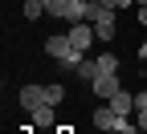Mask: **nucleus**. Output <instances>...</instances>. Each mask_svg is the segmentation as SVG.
Wrapping results in <instances>:
<instances>
[{"label": "nucleus", "instance_id": "3", "mask_svg": "<svg viewBox=\"0 0 147 134\" xmlns=\"http://www.w3.org/2000/svg\"><path fill=\"white\" fill-rule=\"evenodd\" d=\"M90 89H94V98H115V93L123 89V81H119V73H98L94 81H90Z\"/></svg>", "mask_w": 147, "mask_h": 134}, {"label": "nucleus", "instance_id": "16", "mask_svg": "<svg viewBox=\"0 0 147 134\" xmlns=\"http://www.w3.org/2000/svg\"><path fill=\"white\" fill-rule=\"evenodd\" d=\"M139 130L147 134V110H139Z\"/></svg>", "mask_w": 147, "mask_h": 134}, {"label": "nucleus", "instance_id": "13", "mask_svg": "<svg viewBox=\"0 0 147 134\" xmlns=\"http://www.w3.org/2000/svg\"><path fill=\"white\" fill-rule=\"evenodd\" d=\"M135 110H147V89H143V93H135Z\"/></svg>", "mask_w": 147, "mask_h": 134}, {"label": "nucleus", "instance_id": "2", "mask_svg": "<svg viewBox=\"0 0 147 134\" xmlns=\"http://www.w3.org/2000/svg\"><path fill=\"white\" fill-rule=\"evenodd\" d=\"M86 21L94 25V37H98V41H110V37H115V8L98 4V0H86Z\"/></svg>", "mask_w": 147, "mask_h": 134}, {"label": "nucleus", "instance_id": "6", "mask_svg": "<svg viewBox=\"0 0 147 134\" xmlns=\"http://www.w3.org/2000/svg\"><path fill=\"white\" fill-rule=\"evenodd\" d=\"M106 106L115 110V114H123V118H131V110H135V93H127V89H119V93H115V98H110Z\"/></svg>", "mask_w": 147, "mask_h": 134}, {"label": "nucleus", "instance_id": "4", "mask_svg": "<svg viewBox=\"0 0 147 134\" xmlns=\"http://www.w3.org/2000/svg\"><path fill=\"white\" fill-rule=\"evenodd\" d=\"M69 41H74V49H90V45H94L98 41V37H94V25H90V21H78V25H69Z\"/></svg>", "mask_w": 147, "mask_h": 134}, {"label": "nucleus", "instance_id": "10", "mask_svg": "<svg viewBox=\"0 0 147 134\" xmlns=\"http://www.w3.org/2000/svg\"><path fill=\"white\" fill-rule=\"evenodd\" d=\"M41 12H45V0H25V8H21L25 21H41Z\"/></svg>", "mask_w": 147, "mask_h": 134}, {"label": "nucleus", "instance_id": "14", "mask_svg": "<svg viewBox=\"0 0 147 134\" xmlns=\"http://www.w3.org/2000/svg\"><path fill=\"white\" fill-rule=\"evenodd\" d=\"M98 4H106V8H115V12H119V8H123V0H98Z\"/></svg>", "mask_w": 147, "mask_h": 134}, {"label": "nucleus", "instance_id": "21", "mask_svg": "<svg viewBox=\"0 0 147 134\" xmlns=\"http://www.w3.org/2000/svg\"><path fill=\"white\" fill-rule=\"evenodd\" d=\"M139 4H147V0H139Z\"/></svg>", "mask_w": 147, "mask_h": 134}, {"label": "nucleus", "instance_id": "1", "mask_svg": "<svg viewBox=\"0 0 147 134\" xmlns=\"http://www.w3.org/2000/svg\"><path fill=\"white\" fill-rule=\"evenodd\" d=\"M45 57H49L57 69H78V65L86 61V53L74 49L69 33H53V37H45Z\"/></svg>", "mask_w": 147, "mask_h": 134}, {"label": "nucleus", "instance_id": "5", "mask_svg": "<svg viewBox=\"0 0 147 134\" xmlns=\"http://www.w3.org/2000/svg\"><path fill=\"white\" fill-rule=\"evenodd\" d=\"M29 118H33V126H41V130H53V126H57V106L41 102L37 110H29Z\"/></svg>", "mask_w": 147, "mask_h": 134}, {"label": "nucleus", "instance_id": "7", "mask_svg": "<svg viewBox=\"0 0 147 134\" xmlns=\"http://www.w3.org/2000/svg\"><path fill=\"white\" fill-rule=\"evenodd\" d=\"M45 102V85H21V106L25 110H37Z\"/></svg>", "mask_w": 147, "mask_h": 134}, {"label": "nucleus", "instance_id": "12", "mask_svg": "<svg viewBox=\"0 0 147 134\" xmlns=\"http://www.w3.org/2000/svg\"><path fill=\"white\" fill-rule=\"evenodd\" d=\"M74 73H78V77H82V81H94V77H98V73H102V69H98V61H82V65H78V69H74Z\"/></svg>", "mask_w": 147, "mask_h": 134}, {"label": "nucleus", "instance_id": "17", "mask_svg": "<svg viewBox=\"0 0 147 134\" xmlns=\"http://www.w3.org/2000/svg\"><path fill=\"white\" fill-rule=\"evenodd\" d=\"M53 134H74V126H61V122H57V126H53Z\"/></svg>", "mask_w": 147, "mask_h": 134}, {"label": "nucleus", "instance_id": "20", "mask_svg": "<svg viewBox=\"0 0 147 134\" xmlns=\"http://www.w3.org/2000/svg\"><path fill=\"white\" fill-rule=\"evenodd\" d=\"M106 134H123V130H106ZM127 134H131V130H127Z\"/></svg>", "mask_w": 147, "mask_h": 134}, {"label": "nucleus", "instance_id": "11", "mask_svg": "<svg viewBox=\"0 0 147 134\" xmlns=\"http://www.w3.org/2000/svg\"><path fill=\"white\" fill-rule=\"evenodd\" d=\"M69 12V0H45V16H57V21H65Z\"/></svg>", "mask_w": 147, "mask_h": 134}, {"label": "nucleus", "instance_id": "8", "mask_svg": "<svg viewBox=\"0 0 147 134\" xmlns=\"http://www.w3.org/2000/svg\"><path fill=\"white\" fill-rule=\"evenodd\" d=\"M94 61H98V69H102V73H119V57L110 53V49H102V53L94 57Z\"/></svg>", "mask_w": 147, "mask_h": 134}, {"label": "nucleus", "instance_id": "15", "mask_svg": "<svg viewBox=\"0 0 147 134\" xmlns=\"http://www.w3.org/2000/svg\"><path fill=\"white\" fill-rule=\"evenodd\" d=\"M139 25L147 29V4H139Z\"/></svg>", "mask_w": 147, "mask_h": 134}, {"label": "nucleus", "instance_id": "19", "mask_svg": "<svg viewBox=\"0 0 147 134\" xmlns=\"http://www.w3.org/2000/svg\"><path fill=\"white\" fill-rule=\"evenodd\" d=\"M131 4H139V0H123V8H131Z\"/></svg>", "mask_w": 147, "mask_h": 134}, {"label": "nucleus", "instance_id": "9", "mask_svg": "<svg viewBox=\"0 0 147 134\" xmlns=\"http://www.w3.org/2000/svg\"><path fill=\"white\" fill-rule=\"evenodd\" d=\"M45 102H49V106H61V102H65V85H61V81H49V85H45Z\"/></svg>", "mask_w": 147, "mask_h": 134}, {"label": "nucleus", "instance_id": "18", "mask_svg": "<svg viewBox=\"0 0 147 134\" xmlns=\"http://www.w3.org/2000/svg\"><path fill=\"white\" fill-rule=\"evenodd\" d=\"M25 134H53V130H41V126H25Z\"/></svg>", "mask_w": 147, "mask_h": 134}]
</instances>
